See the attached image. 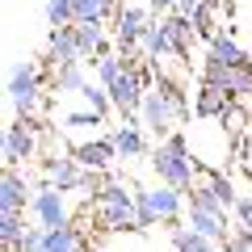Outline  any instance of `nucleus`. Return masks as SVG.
Wrapping results in <instances>:
<instances>
[{
    "instance_id": "33",
    "label": "nucleus",
    "mask_w": 252,
    "mask_h": 252,
    "mask_svg": "<svg viewBox=\"0 0 252 252\" xmlns=\"http://www.w3.org/2000/svg\"><path fill=\"white\" fill-rule=\"evenodd\" d=\"M231 215H235V223H240L244 231H252V193H240V202L231 206Z\"/></svg>"
},
{
    "instance_id": "22",
    "label": "nucleus",
    "mask_w": 252,
    "mask_h": 252,
    "mask_svg": "<svg viewBox=\"0 0 252 252\" xmlns=\"http://www.w3.org/2000/svg\"><path fill=\"white\" fill-rule=\"evenodd\" d=\"M227 109H231V97H227L223 89H215V84L202 80L198 84V97H193V114H198V118H223Z\"/></svg>"
},
{
    "instance_id": "7",
    "label": "nucleus",
    "mask_w": 252,
    "mask_h": 252,
    "mask_svg": "<svg viewBox=\"0 0 252 252\" xmlns=\"http://www.w3.org/2000/svg\"><path fill=\"white\" fill-rule=\"evenodd\" d=\"M4 93H9L13 118H34L38 105H42V67L38 63H13Z\"/></svg>"
},
{
    "instance_id": "5",
    "label": "nucleus",
    "mask_w": 252,
    "mask_h": 252,
    "mask_svg": "<svg viewBox=\"0 0 252 252\" xmlns=\"http://www.w3.org/2000/svg\"><path fill=\"white\" fill-rule=\"evenodd\" d=\"M156 21L152 4H135V0H122L114 13V51L126 55V59L143 63V34Z\"/></svg>"
},
{
    "instance_id": "11",
    "label": "nucleus",
    "mask_w": 252,
    "mask_h": 252,
    "mask_svg": "<svg viewBox=\"0 0 252 252\" xmlns=\"http://www.w3.org/2000/svg\"><path fill=\"white\" fill-rule=\"evenodd\" d=\"M30 198H34L30 177H21V168H4V177H0V215H26Z\"/></svg>"
},
{
    "instance_id": "1",
    "label": "nucleus",
    "mask_w": 252,
    "mask_h": 252,
    "mask_svg": "<svg viewBox=\"0 0 252 252\" xmlns=\"http://www.w3.org/2000/svg\"><path fill=\"white\" fill-rule=\"evenodd\" d=\"M135 215H139L135 189L126 185L118 172H105V189L93 198V219H97V231H139Z\"/></svg>"
},
{
    "instance_id": "16",
    "label": "nucleus",
    "mask_w": 252,
    "mask_h": 252,
    "mask_svg": "<svg viewBox=\"0 0 252 252\" xmlns=\"http://www.w3.org/2000/svg\"><path fill=\"white\" fill-rule=\"evenodd\" d=\"M164 231H168V248L172 252H219V248H223V244L206 240L202 231H193L185 219H181V223H168Z\"/></svg>"
},
{
    "instance_id": "23",
    "label": "nucleus",
    "mask_w": 252,
    "mask_h": 252,
    "mask_svg": "<svg viewBox=\"0 0 252 252\" xmlns=\"http://www.w3.org/2000/svg\"><path fill=\"white\" fill-rule=\"evenodd\" d=\"M160 21L168 26V38H172V51H177V59H185V55H189V38L198 34V30H193V17L168 13V17H160Z\"/></svg>"
},
{
    "instance_id": "14",
    "label": "nucleus",
    "mask_w": 252,
    "mask_h": 252,
    "mask_svg": "<svg viewBox=\"0 0 252 252\" xmlns=\"http://www.w3.org/2000/svg\"><path fill=\"white\" fill-rule=\"evenodd\" d=\"M185 223L193 227V231H202L206 240L215 244H227L231 240V227H227V215H219V210H202V206H185Z\"/></svg>"
},
{
    "instance_id": "27",
    "label": "nucleus",
    "mask_w": 252,
    "mask_h": 252,
    "mask_svg": "<svg viewBox=\"0 0 252 252\" xmlns=\"http://www.w3.org/2000/svg\"><path fill=\"white\" fill-rule=\"evenodd\" d=\"M26 215H0V244H4V252H13L21 244V235H26Z\"/></svg>"
},
{
    "instance_id": "26",
    "label": "nucleus",
    "mask_w": 252,
    "mask_h": 252,
    "mask_svg": "<svg viewBox=\"0 0 252 252\" xmlns=\"http://www.w3.org/2000/svg\"><path fill=\"white\" fill-rule=\"evenodd\" d=\"M42 17H46V26H51V30H67V26H76L72 0H46V4H42Z\"/></svg>"
},
{
    "instance_id": "19",
    "label": "nucleus",
    "mask_w": 252,
    "mask_h": 252,
    "mask_svg": "<svg viewBox=\"0 0 252 252\" xmlns=\"http://www.w3.org/2000/svg\"><path fill=\"white\" fill-rule=\"evenodd\" d=\"M76 160L84 164V168H93V172H109L114 168V160H118V147H114V139H89V143H80L76 147Z\"/></svg>"
},
{
    "instance_id": "31",
    "label": "nucleus",
    "mask_w": 252,
    "mask_h": 252,
    "mask_svg": "<svg viewBox=\"0 0 252 252\" xmlns=\"http://www.w3.org/2000/svg\"><path fill=\"white\" fill-rule=\"evenodd\" d=\"M206 185L215 189L219 198H223V206H227V210H231L235 202H240V193H235V185H231V177H223V172H219V168H210V177H206Z\"/></svg>"
},
{
    "instance_id": "32",
    "label": "nucleus",
    "mask_w": 252,
    "mask_h": 252,
    "mask_svg": "<svg viewBox=\"0 0 252 252\" xmlns=\"http://www.w3.org/2000/svg\"><path fill=\"white\" fill-rule=\"evenodd\" d=\"M42 235H46V227H38V223H34L26 235H21V244H17L13 252H42Z\"/></svg>"
},
{
    "instance_id": "12",
    "label": "nucleus",
    "mask_w": 252,
    "mask_h": 252,
    "mask_svg": "<svg viewBox=\"0 0 252 252\" xmlns=\"http://www.w3.org/2000/svg\"><path fill=\"white\" fill-rule=\"evenodd\" d=\"M42 177L51 181V185H59V189H67V193H72V189H80V181H84V164L76 160V152L72 156H42Z\"/></svg>"
},
{
    "instance_id": "6",
    "label": "nucleus",
    "mask_w": 252,
    "mask_h": 252,
    "mask_svg": "<svg viewBox=\"0 0 252 252\" xmlns=\"http://www.w3.org/2000/svg\"><path fill=\"white\" fill-rule=\"evenodd\" d=\"M189 147H193V160L210 164V168H223V160H231L244 143L231 139V130L223 126V118H198L193 135H189Z\"/></svg>"
},
{
    "instance_id": "2",
    "label": "nucleus",
    "mask_w": 252,
    "mask_h": 252,
    "mask_svg": "<svg viewBox=\"0 0 252 252\" xmlns=\"http://www.w3.org/2000/svg\"><path fill=\"white\" fill-rule=\"evenodd\" d=\"M152 172H156V181L177 185L181 193H189V189L198 185V168H193V147H189V135L172 130L168 139H160V143L152 147Z\"/></svg>"
},
{
    "instance_id": "9",
    "label": "nucleus",
    "mask_w": 252,
    "mask_h": 252,
    "mask_svg": "<svg viewBox=\"0 0 252 252\" xmlns=\"http://www.w3.org/2000/svg\"><path fill=\"white\" fill-rule=\"evenodd\" d=\"M30 219H34L38 227H63V223H72V206H67V189L51 185V181H38L34 185V198H30Z\"/></svg>"
},
{
    "instance_id": "35",
    "label": "nucleus",
    "mask_w": 252,
    "mask_h": 252,
    "mask_svg": "<svg viewBox=\"0 0 252 252\" xmlns=\"http://www.w3.org/2000/svg\"><path fill=\"white\" fill-rule=\"evenodd\" d=\"M152 4V13H172V0H147Z\"/></svg>"
},
{
    "instance_id": "21",
    "label": "nucleus",
    "mask_w": 252,
    "mask_h": 252,
    "mask_svg": "<svg viewBox=\"0 0 252 252\" xmlns=\"http://www.w3.org/2000/svg\"><path fill=\"white\" fill-rule=\"evenodd\" d=\"M89 63H67V67H51V80H46V89L59 93V97H67V93H76L80 97V89L93 80L89 72H84Z\"/></svg>"
},
{
    "instance_id": "10",
    "label": "nucleus",
    "mask_w": 252,
    "mask_h": 252,
    "mask_svg": "<svg viewBox=\"0 0 252 252\" xmlns=\"http://www.w3.org/2000/svg\"><path fill=\"white\" fill-rule=\"evenodd\" d=\"M202 80L223 89L235 105H252V63L244 67H223V63H202Z\"/></svg>"
},
{
    "instance_id": "13",
    "label": "nucleus",
    "mask_w": 252,
    "mask_h": 252,
    "mask_svg": "<svg viewBox=\"0 0 252 252\" xmlns=\"http://www.w3.org/2000/svg\"><path fill=\"white\" fill-rule=\"evenodd\" d=\"M206 63H223V67H244V63H252V55H248V46H240V38H235V34L219 30V34L206 42Z\"/></svg>"
},
{
    "instance_id": "24",
    "label": "nucleus",
    "mask_w": 252,
    "mask_h": 252,
    "mask_svg": "<svg viewBox=\"0 0 252 252\" xmlns=\"http://www.w3.org/2000/svg\"><path fill=\"white\" fill-rule=\"evenodd\" d=\"M118 4H122V0H72L76 21H109L118 13Z\"/></svg>"
},
{
    "instance_id": "18",
    "label": "nucleus",
    "mask_w": 252,
    "mask_h": 252,
    "mask_svg": "<svg viewBox=\"0 0 252 252\" xmlns=\"http://www.w3.org/2000/svg\"><path fill=\"white\" fill-rule=\"evenodd\" d=\"M51 67H67V63H84L80 59V46H76V34L72 26L67 30H51V38H46V55H42Z\"/></svg>"
},
{
    "instance_id": "3",
    "label": "nucleus",
    "mask_w": 252,
    "mask_h": 252,
    "mask_svg": "<svg viewBox=\"0 0 252 252\" xmlns=\"http://www.w3.org/2000/svg\"><path fill=\"white\" fill-rule=\"evenodd\" d=\"M185 114H189L185 97H181L168 80H156L152 89H147V97H143L139 122H143V130H147V135H156V143H160V139H168L172 130L181 126V118H185Z\"/></svg>"
},
{
    "instance_id": "4",
    "label": "nucleus",
    "mask_w": 252,
    "mask_h": 252,
    "mask_svg": "<svg viewBox=\"0 0 252 252\" xmlns=\"http://www.w3.org/2000/svg\"><path fill=\"white\" fill-rule=\"evenodd\" d=\"M135 202H139V215H135V223H139V231H152L156 223H181L185 219V193H181L177 185H164V181H156V185H143V189H135Z\"/></svg>"
},
{
    "instance_id": "34",
    "label": "nucleus",
    "mask_w": 252,
    "mask_h": 252,
    "mask_svg": "<svg viewBox=\"0 0 252 252\" xmlns=\"http://www.w3.org/2000/svg\"><path fill=\"white\" fill-rule=\"evenodd\" d=\"M223 252H252V231H244V227H240V231L223 244Z\"/></svg>"
},
{
    "instance_id": "17",
    "label": "nucleus",
    "mask_w": 252,
    "mask_h": 252,
    "mask_svg": "<svg viewBox=\"0 0 252 252\" xmlns=\"http://www.w3.org/2000/svg\"><path fill=\"white\" fill-rule=\"evenodd\" d=\"M109 139H114V147H118V160H143V156H147V135H143V126H139V122L114 126Z\"/></svg>"
},
{
    "instance_id": "28",
    "label": "nucleus",
    "mask_w": 252,
    "mask_h": 252,
    "mask_svg": "<svg viewBox=\"0 0 252 252\" xmlns=\"http://www.w3.org/2000/svg\"><path fill=\"white\" fill-rule=\"evenodd\" d=\"M80 101H84L89 109H97L101 118H105L109 109H114V101H109V89H105V84H97V80H89V84L80 89Z\"/></svg>"
},
{
    "instance_id": "20",
    "label": "nucleus",
    "mask_w": 252,
    "mask_h": 252,
    "mask_svg": "<svg viewBox=\"0 0 252 252\" xmlns=\"http://www.w3.org/2000/svg\"><path fill=\"white\" fill-rule=\"evenodd\" d=\"M42 252H93V248L76 223H63V227H51L42 235Z\"/></svg>"
},
{
    "instance_id": "30",
    "label": "nucleus",
    "mask_w": 252,
    "mask_h": 252,
    "mask_svg": "<svg viewBox=\"0 0 252 252\" xmlns=\"http://www.w3.org/2000/svg\"><path fill=\"white\" fill-rule=\"evenodd\" d=\"M193 30H198L206 42L219 34V26H215V0H202L198 9H193Z\"/></svg>"
},
{
    "instance_id": "8",
    "label": "nucleus",
    "mask_w": 252,
    "mask_h": 252,
    "mask_svg": "<svg viewBox=\"0 0 252 252\" xmlns=\"http://www.w3.org/2000/svg\"><path fill=\"white\" fill-rule=\"evenodd\" d=\"M46 126H38L34 118H13L4 126V168H21L26 160H42L38 152V135Z\"/></svg>"
},
{
    "instance_id": "15",
    "label": "nucleus",
    "mask_w": 252,
    "mask_h": 252,
    "mask_svg": "<svg viewBox=\"0 0 252 252\" xmlns=\"http://www.w3.org/2000/svg\"><path fill=\"white\" fill-rule=\"evenodd\" d=\"M72 34H76V46H80V59H84V63H97L101 55L109 51V42H105V21H76Z\"/></svg>"
},
{
    "instance_id": "25",
    "label": "nucleus",
    "mask_w": 252,
    "mask_h": 252,
    "mask_svg": "<svg viewBox=\"0 0 252 252\" xmlns=\"http://www.w3.org/2000/svg\"><path fill=\"white\" fill-rule=\"evenodd\" d=\"M122 72H126V55H118V51H105L97 63H93V76H97V84H105V89H109Z\"/></svg>"
},
{
    "instance_id": "29",
    "label": "nucleus",
    "mask_w": 252,
    "mask_h": 252,
    "mask_svg": "<svg viewBox=\"0 0 252 252\" xmlns=\"http://www.w3.org/2000/svg\"><path fill=\"white\" fill-rule=\"evenodd\" d=\"M105 126V118L97 109H72V114H63V130H97Z\"/></svg>"
}]
</instances>
